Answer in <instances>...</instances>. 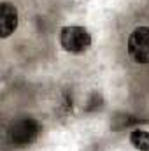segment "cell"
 I'll list each match as a JSON object with an SVG mask.
<instances>
[{
    "mask_svg": "<svg viewBox=\"0 0 149 151\" xmlns=\"http://www.w3.org/2000/svg\"><path fill=\"white\" fill-rule=\"evenodd\" d=\"M39 135V123L32 118H21L18 121H14L9 128V141L18 146V148H25L28 144H32Z\"/></svg>",
    "mask_w": 149,
    "mask_h": 151,
    "instance_id": "cell-2",
    "label": "cell"
},
{
    "mask_svg": "<svg viewBox=\"0 0 149 151\" xmlns=\"http://www.w3.org/2000/svg\"><path fill=\"white\" fill-rule=\"evenodd\" d=\"M130 142L135 150L139 151H149V132L148 130H142V128H137L130 134Z\"/></svg>",
    "mask_w": 149,
    "mask_h": 151,
    "instance_id": "cell-5",
    "label": "cell"
},
{
    "mask_svg": "<svg viewBox=\"0 0 149 151\" xmlns=\"http://www.w3.org/2000/svg\"><path fill=\"white\" fill-rule=\"evenodd\" d=\"M60 44L69 53H84L91 46V35L84 27H63L60 30Z\"/></svg>",
    "mask_w": 149,
    "mask_h": 151,
    "instance_id": "cell-1",
    "label": "cell"
},
{
    "mask_svg": "<svg viewBox=\"0 0 149 151\" xmlns=\"http://www.w3.org/2000/svg\"><path fill=\"white\" fill-rule=\"evenodd\" d=\"M128 53L137 63H149V27H137L130 34Z\"/></svg>",
    "mask_w": 149,
    "mask_h": 151,
    "instance_id": "cell-3",
    "label": "cell"
},
{
    "mask_svg": "<svg viewBox=\"0 0 149 151\" xmlns=\"http://www.w3.org/2000/svg\"><path fill=\"white\" fill-rule=\"evenodd\" d=\"M18 28V9L11 2H2L0 5V35L5 39Z\"/></svg>",
    "mask_w": 149,
    "mask_h": 151,
    "instance_id": "cell-4",
    "label": "cell"
}]
</instances>
